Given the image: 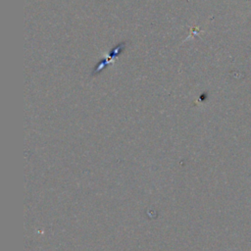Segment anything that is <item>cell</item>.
Returning <instances> with one entry per match:
<instances>
[{
    "label": "cell",
    "instance_id": "obj_1",
    "mask_svg": "<svg viewBox=\"0 0 251 251\" xmlns=\"http://www.w3.org/2000/svg\"><path fill=\"white\" fill-rule=\"evenodd\" d=\"M123 46H124V44H121V45L117 46V47L112 51V53L110 54V56H109L108 58H106L103 62H100V64H99L98 68L96 69V71H95L94 73H98V72H100V70H101V69H103V68L105 67V65L110 64V63H113V62H114V58L120 54V52H121V50H122ZM94 73H93V74H94Z\"/></svg>",
    "mask_w": 251,
    "mask_h": 251
}]
</instances>
